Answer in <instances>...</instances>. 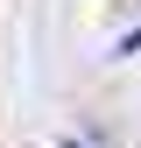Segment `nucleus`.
I'll return each instance as SVG.
<instances>
[]
</instances>
